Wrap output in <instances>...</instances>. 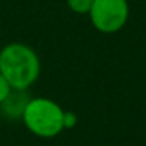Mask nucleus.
<instances>
[{
	"instance_id": "obj_1",
	"label": "nucleus",
	"mask_w": 146,
	"mask_h": 146,
	"mask_svg": "<svg viewBox=\"0 0 146 146\" xmlns=\"http://www.w3.org/2000/svg\"><path fill=\"white\" fill-rule=\"evenodd\" d=\"M39 58L32 47L22 42H11L0 52V74L17 91L27 90L39 76Z\"/></svg>"
},
{
	"instance_id": "obj_2",
	"label": "nucleus",
	"mask_w": 146,
	"mask_h": 146,
	"mask_svg": "<svg viewBox=\"0 0 146 146\" xmlns=\"http://www.w3.org/2000/svg\"><path fill=\"white\" fill-rule=\"evenodd\" d=\"M63 108L50 99L38 98L29 101L25 105L22 119L33 133L50 138L64 129L63 127Z\"/></svg>"
},
{
	"instance_id": "obj_3",
	"label": "nucleus",
	"mask_w": 146,
	"mask_h": 146,
	"mask_svg": "<svg viewBox=\"0 0 146 146\" xmlns=\"http://www.w3.org/2000/svg\"><path fill=\"white\" fill-rule=\"evenodd\" d=\"M90 17L96 30L115 33L121 30L129 17L127 0H93Z\"/></svg>"
},
{
	"instance_id": "obj_4",
	"label": "nucleus",
	"mask_w": 146,
	"mask_h": 146,
	"mask_svg": "<svg viewBox=\"0 0 146 146\" xmlns=\"http://www.w3.org/2000/svg\"><path fill=\"white\" fill-rule=\"evenodd\" d=\"M16 93L11 91L10 94L7 96L3 102H2V110L3 113H7L10 118H17V116H22L24 110H25V105L29 104V99L22 94L21 91L14 90Z\"/></svg>"
},
{
	"instance_id": "obj_5",
	"label": "nucleus",
	"mask_w": 146,
	"mask_h": 146,
	"mask_svg": "<svg viewBox=\"0 0 146 146\" xmlns=\"http://www.w3.org/2000/svg\"><path fill=\"white\" fill-rule=\"evenodd\" d=\"M68 7L77 14H86L90 13L93 5V0H66Z\"/></svg>"
},
{
	"instance_id": "obj_6",
	"label": "nucleus",
	"mask_w": 146,
	"mask_h": 146,
	"mask_svg": "<svg viewBox=\"0 0 146 146\" xmlns=\"http://www.w3.org/2000/svg\"><path fill=\"white\" fill-rule=\"evenodd\" d=\"M11 90H13V88H11L10 83L7 82V79L0 74V104L7 99V96L11 93Z\"/></svg>"
},
{
	"instance_id": "obj_7",
	"label": "nucleus",
	"mask_w": 146,
	"mask_h": 146,
	"mask_svg": "<svg viewBox=\"0 0 146 146\" xmlns=\"http://www.w3.org/2000/svg\"><path fill=\"white\" fill-rule=\"evenodd\" d=\"M77 123V116L72 113V111H64L63 113V127H74Z\"/></svg>"
}]
</instances>
